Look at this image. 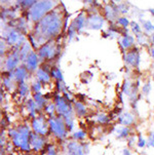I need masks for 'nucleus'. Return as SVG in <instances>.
I'll return each instance as SVG.
<instances>
[{"label": "nucleus", "instance_id": "nucleus-1", "mask_svg": "<svg viewBox=\"0 0 154 155\" xmlns=\"http://www.w3.org/2000/svg\"><path fill=\"white\" fill-rule=\"evenodd\" d=\"M63 22L62 18L56 10H51L44 18H42L36 25V30L38 40H48L54 37L61 31Z\"/></svg>", "mask_w": 154, "mask_h": 155}, {"label": "nucleus", "instance_id": "nucleus-2", "mask_svg": "<svg viewBox=\"0 0 154 155\" xmlns=\"http://www.w3.org/2000/svg\"><path fill=\"white\" fill-rule=\"evenodd\" d=\"M30 134V128L27 125H20L17 128L9 130V136L11 137L15 146L25 152L31 150Z\"/></svg>", "mask_w": 154, "mask_h": 155}, {"label": "nucleus", "instance_id": "nucleus-3", "mask_svg": "<svg viewBox=\"0 0 154 155\" xmlns=\"http://www.w3.org/2000/svg\"><path fill=\"white\" fill-rule=\"evenodd\" d=\"M54 6L53 1H39L36 2L28 12V17L34 21V22H39L42 18L45 17L48 12H51V8Z\"/></svg>", "mask_w": 154, "mask_h": 155}, {"label": "nucleus", "instance_id": "nucleus-4", "mask_svg": "<svg viewBox=\"0 0 154 155\" xmlns=\"http://www.w3.org/2000/svg\"><path fill=\"white\" fill-rule=\"evenodd\" d=\"M48 124L51 130L54 135L58 137L59 139H65L67 137V127L64 119L62 117H54L51 116L48 119Z\"/></svg>", "mask_w": 154, "mask_h": 155}, {"label": "nucleus", "instance_id": "nucleus-5", "mask_svg": "<svg viewBox=\"0 0 154 155\" xmlns=\"http://www.w3.org/2000/svg\"><path fill=\"white\" fill-rule=\"evenodd\" d=\"M56 109L58 113L61 116H63V119L66 118H71L73 117V111L72 107L69 101H67L65 98L60 96L56 97Z\"/></svg>", "mask_w": 154, "mask_h": 155}, {"label": "nucleus", "instance_id": "nucleus-6", "mask_svg": "<svg viewBox=\"0 0 154 155\" xmlns=\"http://www.w3.org/2000/svg\"><path fill=\"white\" fill-rule=\"evenodd\" d=\"M3 35H4V40L8 44H10V45H14V44H17L18 46L24 45L25 43L24 36L22 35V33H20L19 31L15 30V29L7 28L4 31Z\"/></svg>", "mask_w": 154, "mask_h": 155}, {"label": "nucleus", "instance_id": "nucleus-7", "mask_svg": "<svg viewBox=\"0 0 154 155\" xmlns=\"http://www.w3.org/2000/svg\"><path fill=\"white\" fill-rule=\"evenodd\" d=\"M48 127L49 124H48V122H46V120L44 119L43 116H38L33 119L32 128L34 133L38 134L40 136H45L48 134Z\"/></svg>", "mask_w": 154, "mask_h": 155}, {"label": "nucleus", "instance_id": "nucleus-8", "mask_svg": "<svg viewBox=\"0 0 154 155\" xmlns=\"http://www.w3.org/2000/svg\"><path fill=\"white\" fill-rule=\"evenodd\" d=\"M87 145H82L77 142H69L67 144V154L66 155H87Z\"/></svg>", "mask_w": 154, "mask_h": 155}, {"label": "nucleus", "instance_id": "nucleus-9", "mask_svg": "<svg viewBox=\"0 0 154 155\" xmlns=\"http://www.w3.org/2000/svg\"><path fill=\"white\" fill-rule=\"evenodd\" d=\"M104 25V18L100 15H92L87 20V27L93 30H100Z\"/></svg>", "mask_w": 154, "mask_h": 155}, {"label": "nucleus", "instance_id": "nucleus-10", "mask_svg": "<svg viewBox=\"0 0 154 155\" xmlns=\"http://www.w3.org/2000/svg\"><path fill=\"white\" fill-rule=\"evenodd\" d=\"M44 143H45V140L42 138V136L38 135L36 133L30 134V145L34 151H40L43 148Z\"/></svg>", "mask_w": 154, "mask_h": 155}, {"label": "nucleus", "instance_id": "nucleus-11", "mask_svg": "<svg viewBox=\"0 0 154 155\" xmlns=\"http://www.w3.org/2000/svg\"><path fill=\"white\" fill-rule=\"evenodd\" d=\"M124 60L125 62L129 65L133 67H139L140 64V54L138 51V48H135L133 51H130L127 52L124 56Z\"/></svg>", "mask_w": 154, "mask_h": 155}, {"label": "nucleus", "instance_id": "nucleus-12", "mask_svg": "<svg viewBox=\"0 0 154 155\" xmlns=\"http://www.w3.org/2000/svg\"><path fill=\"white\" fill-rule=\"evenodd\" d=\"M20 52L19 51H15L12 54H10L8 58L6 60V63H5V66H6V69L9 70L10 72L17 69V66L20 63Z\"/></svg>", "mask_w": 154, "mask_h": 155}, {"label": "nucleus", "instance_id": "nucleus-13", "mask_svg": "<svg viewBox=\"0 0 154 155\" xmlns=\"http://www.w3.org/2000/svg\"><path fill=\"white\" fill-rule=\"evenodd\" d=\"M38 54H39V57L43 60L51 59V58H54V47L49 43L43 44V45L39 48Z\"/></svg>", "mask_w": 154, "mask_h": 155}, {"label": "nucleus", "instance_id": "nucleus-14", "mask_svg": "<svg viewBox=\"0 0 154 155\" xmlns=\"http://www.w3.org/2000/svg\"><path fill=\"white\" fill-rule=\"evenodd\" d=\"M38 63H39L38 56L34 51H31L30 54L28 56V58L26 59V65H27V70L30 71V72H32V71H35L36 69H37Z\"/></svg>", "mask_w": 154, "mask_h": 155}, {"label": "nucleus", "instance_id": "nucleus-15", "mask_svg": "<svg viewBox=\"0 0 154 155\" xmlns=\"http://www.w3.org/2000/svg\"><path fill=\"white\" fill-rule=\"evenodd\" d=\"M71 25L73 26V28L76 30V32H80V31L87 26V19H85V17H84V14L78 15L74 19V21L72 22Z\"/></svg>", "mask_w": 154, "mask_h": 155}, {"label": "nucleus", "instance_id": "nucleus-16", "mask_svg": "<svg viewBox=\"0 0 154 155\" xmlns=\"http://www.w3.org/2000/svg\"><path fill=\"white\" fill-rule=\"evenodd\" d=\"M28 76V70L27 68H25L24 66L18 67L14 72V77L15 78V80L19 81L20 83H23L25 81V79Z\"/></svg>", "mask_w": 154, "mask_h": 155}, {"label": "nucleus", "instance_id": "nucleus-17", "mask_svg": "<svg viewBox=\"0 0 154 155\" xmlns=\"http://www.w3.org/2000/svg\"><path fill=\"white\" fill-rule=\"evenodd\" d=\"M118 121H119V123H120V124L129 127V125H130V124H133V123H134L135 117H134V115H133L132 113L124 112V113H122L121 115H119Z\"/></svg>", "mask_w": 154, "mask_h": 155}, {"label": "nucleus", "instance_id": "nucleus-18", "mask_svg": "<svg viewBox=\"0 0 154 155\" xmlns=\"http://www.w3.org/2000/svg\"><path fill=\"white\" fill-rule=\"evenodd\" d=\"M134 44H135V38L132 35L124 34V36L120 40V45L122 46V48H130Z\"/></svg>", "mask_w": 154, "mask_h": 155}, {"label": "nucleus", "instance_id": "nucleus-19", "mask_svg": "<svg viewBox=\"0 0 154 155\" xmlns=\"http://www.w3.org/2000/svg\"><path fill=\"white\" fill-rule=\"evenodd\" d=\"M117 14H118V9L115 7H112L111 5H107L105 7V15L108 20L114 21L117 18Z\"/></svg>", "mask_w": 154, "mask_h": 155}, {"label": "nucleus", "instance_id": "nucleus-20", "mask_svg": "<svg viewBox=\"0 0 154 155\" xmlns=\"http://www.w3.org/2000/svg\"><path fill=\"white\" fill-rule=\"evenodd\" d=\"M34 101H35L36 103V106H37V108L39 109H42V108H45L46 106V101L45 99H44L43 94L41 93H36L34 94Z\"/></svg>", "mask_w": 154, "mask_h": 155}, {"label": "nucleus", "instance_id": "nucleus-21", "mask_svg": "<svg viewBox=\"0 0 154 155\" xmlns=\"http://www.w3.org/2000/svg\"><path fill=\"white\" fill-rule=\"evenodd\" d=\"M130 130L129 127H118L116 130V138L117 139H123V138H127V136L129 135Z\"/></svg>", "mask_w": 154, "mask_h": 155}, {"label": "nucleus", "instance_id": "nucleus-22", "mask_svg": "<svg viewBox=\"0 0 154 155\" xmlns=\"http://www.w3.org/2000/svg\"><path fill=\"white\" fill-rule=\"evenodd\" d=\"M37 79L41 82H49L51 76H49L48 72H45V70L40 68L37 70Z\"/></svg>", "mask_w": 154, "mask_h": 155}, {"label": "nucleus", "instance_id": "nucleus-23", "mask_svg": "<svg viewBox=\"0 0 154 155\" xmlns=\"http://www.w3.org/2000/svg\"><path fill=\"white\" fill-rule=\"evenodd\" d=\"M30 49H31V45L28 42H25L24 45H23L22 47H21L20 49V57L21 59L24 61V60H26L28 58V56L30 54Z\"/></svg>", "mask_w": 154, "mask_h": 155}, {"label": "nucleus", "instance_id": "nucleus-24", "mask_svg": "<svg viewBox=\"0 0 154 155\" xmlns=\"http://www.w3.org/2000/svg\"><path fill=\"white\" fill-rule=\"evenodd\" d=\"M74 109L76 111L78 116H84L87 114V108L80 102H74Z\"/></svg>", "mask_w": 154, "mask_h": 155}, {"label": "nucleus", "instance_id": "nucleus-25", "mask_svg": "<svg viewBox=\"0 0 154 155\" xmlns=\"http://www.w3.org/2000/svg\"><path fill=\"white\" fill-rule=\"evenodd\" d=\"M27 107H28V111H29L30 116L33 118H36L35 113H36V110H37V106H36L35 101H34V100H28Z\"/></svg>", "mask_w": 154, "mask_h": 155}, {"label": "nucleus", "instance_id": "nucleus-26", "mask_svg": "<svg viewBox=\"0 0 154 155\" xmlns=\"http://www.w3.org/2000/svg\"><path fill=\"white\" fill-rule=\"evenodd\" d=\"M51 74V76H53L54 78H57V79H58V81H64V77H63L62 71L60 70V68H58V67H53Z\"/></svg>", "mask_w": 154, "mask_h": 155}, {"label": "nucleus", "instance_id": "nucleus-27", "mask_svg": "<svg viewBox=\"0 0 154 155\" xmlns=\"http://www.w3.org/2000/svg\"><path fill=\"white\" fill-rule=\"evenodd\" d=\"M133 89H134V86L130 84L129 81L125 80L123 87H122V93H123L124 94H126V96L130 97V94H132V93H133Z\"/></svg>", "mask_w": 154, "mask_h": 155}, {"label": "nucleus", "instance_id": "nucleus-28", "mask_svg": "<svg viewBox=\"0 0 154 155\" xmlns=\"http://www.w3.org/2000/svg\"><path fill=\"white\" fill-rule=\"evenodd\" d=\"M29 93V87H28V85L26 84L25 82L23 83H20V86H19V94L20 96L22 97V98H24L26 97Z\"/></svg>", "mask_w": 154, "mask_h": 155}, {"label": "nucleus", "instance_id": "nucleus-29", "mask_svg": "<svg viewBox=\"0 0 154 155\" xmlns=\"http://www.w3.org/2000/svg\"><path fill=\"white\" fill-rule=\"evenodd\" d=\"M142 26L146 32H153L154 33V25L150 21H143Z\"/></svg>", "mask_w": 154, "mask_h": 155}, {"label": "nucleus", "instance_id": "nucleus-30", "mask_svg": "<svg viewBox=\"0 0 154 155\" xmlns=\"http://www.w3.org/2000/svg\"><path fill=\"white\" fill-rule=\"evenodd\" d=\"M130 26H132V30H133V32H134V34L136 36L142 34V28L140 27V25L138 23L132 22V23H130Z\"/></svg>", "mask_w": 154, "mask_h": 155}, {"label": "nucleus", "instance_id": "nucleus-31", "mask_svg": "<svg viewBox=\"0 0 154 155\" xmlns=\"http://www.w3.org/2000/svg\"><path fill=\"white\" fill-rule=\"evenodd\" d=\"M85 137H87V133L82 130H79L73 134V138H74L75 140H83Z\"/></svg>", "mask_w": 154, "mask_h": 155}, {"label": "nucleus", "instance_id": "nucleus-32", "mask_svg": "<svg viewBox=\"0 0 154 155\" xmlns=\"http://www.w3.org/2000/svg\"><path fill=\"white\" fill-rule=\"evenodd\" d=\"M97 120H98L100 123H108L109 120H110V118L108 117V115H106L105 113H101V114L98 115V117H97Z\"/></svg>", "mask_w": 154, "mask_h": 155}, {"label": "nucleus", "instance_id": "nucleus-33", "mask_svg": "<svg viewBox=\"0 0 154 155\" xmlns=\"http://www.w3.org/2000/svg\"><path fill=\"white\" fill-rule=\"evenodd\" d=\"M32 89L34 93H40V89H41V81H39L38 79H36L34 82L32 83Z\"/></svg>", "mask_w": 154, "mask_h": 155}, {"label": "nucleus", "instance_id": "nucleus-34", "mask_svg": "<svg viewBox=\"0 0 154 155\" xmlns=\"http://www.w3.org/2000/svg\"><path fill=\"white\" fill-rule=\"evenodd\" d=\"M18 2H19V4L21 5V6L29 7V8H31V7H32L37 1H33V0H29V1H28V0H27V1H18Z\"/></svg>", "mask_w": 154, "mask_h": 155}, {"label": "nucleus", "instance_id": "nucleus-35", "mask_svg": "<svg viewBox=\"0 0 154 155\" xmlns=\"http://www.w3.org/2000/svg\"><path fill=\"white\" fill-rule=\"evenodd\" d=\"M117 23H118L120 26H122L123 28H125V27H127V26H129V21L127 20V18L121 17V18H118V20H117Z\"/></svg>", "mask_w": 154, "mask_h": 155}, {"label": "nucleus", "instance_id": "nucleus-36", "mask_svg": "<svg viewBox=\"0 0 154 155\" xmlns=\"http://www.w3.org/2000/svg\"><path fill=\"white\" fill-rule=\"evenodd\" d=\"M44 109H45V112L48 113V114L53 115L54 112V110H56V105H54L53 103L48 104V105H46L45 108H44Z\"/></svg>", "mask_w": 154, "mask_h": 155}, {"label": "nucleus", "instance_id": "nucleus-37", "mask_svg": "<svg viewBox=\"0 0 154 155\" xmlns=\"http://www.w3.org/2000/svg\"><path fill=\"white\" fill-rule=\"evenodd\" d=\"M75 33H76V30L73 28L72 25L69 26V29H68V35H69V41H71L73 38L75 37Z\"/></svg>", "mask_w": 154, "mask_h": 155}, {"label": "nucleus", "instance_id": "nucleus-38", "mask_svg": "<svg viewBox=\"0 0 154 155\" xmlns=\"http://www.w3.org/2000/svg\"><path fill=\"white\" fill-rule=\"evenodd\" d=\"M151 91V83L148 81L147 83H145L144 86H143V94L144 96H148Z\"/></svg>", "mask_w": 154, "mask_h": 155}, {"label": "nucleus", "instance_id": "nucleus-39", "mask_svg": "<svg viewBox=\"0 0 154 155\" xmlns=\"http://www.w3.org/2000/svg\"><path fill=\"white\" fill-rule=\"evenodd\" d=\"M146 145H147V141H146L145 139L140 135L139 138H138V147H140V148H144Z\"/></svg>", "mask_w": 154, "mask_h": 155}, {"label": "nucleus", "instance_id": "nucleus-40", "mask_svg": "<svg viewBox=\"0 0 154 155\" xmlns=\"http://www.w3.org/2000/svg\"><path fill=\"white\" fill-rule=\"evenodd\" d=\"M124 6H126V4H125V3L119 4L118 7H117L118 12H121V14H126V12H129V7H124Z\"/></svg>", "mask_w": 154, "mask_h": 155}, {"label": "nucleus", "instance_id": "nucleus-41", "mask_svg": "<svg viewBox=\"0 0 154 155\" xmlns=\"http://www.w3.org/2000/svg\"><path fill=\"white\" fill-rule=\"evenodd\" d=\"M148 147H154V132L151 134V136L149 137V140H148V143H147Z\"/></svg>", "mask_w": 154, "mask_h": 155}, {"label": "nucleus", "instance_id": "nucleus-42", "mask_svg": "<svg viewBox=\"0 0 154 155\" xmlns=\"http://www.w3.org/2000/svg\"><path fill=\"white\" fill-rule=\"evenodd\" d=\"M48 155H57V152H56V150H54V146L49 145L48 147Z\"/></svg>", "mask_w": 154, "mask_h": 155}, {"label": "nucleus", "instance_id": "nucleus-43", "mask_svg": "<svg viewBox=\"0 0 154 155\" xmlns=\"http://www.w3.org/2000/svg\"><path fill=\"white\" fill-rule=\"evenodd\" d=\"M122 155H130V151H129V149L124 148L123 150H122Z\"/></svg>", "mask_w": 154, "mask_h": 155}, {"label": "nucleus", "instance_id": "nucleus-44", "mask_svg": "<svg viewBox=\"0 0 154 155\" xmlns=\"http://www.w3.org/2000/svg\"><path fill=\"white\" fill-rule=\"evenodd\" d=\"M5 42L3 40L1 41V56L3 54V52H4V51H5V44H4Z\"/></svg>", "mask_w": 154, "mask_h": 155}, {"label": "nucleus", "instance_id": "nucleus-45", "mask_svg": "<svg viewBox=\"0 0 154 155\" xmlns=\"http://www.w3.org/2000/svg\"><path fill=\"white\" fill-rule=\"evenodd\" d=\"M150 54H151V56H152V58L154 59V48H151L150 49Z\"/></svg>", "mask_w": 154, "mask_h": 155}, {"label": "nucleus", "instance_id": "nucleus-46", "mask_svg": "<svg viewBox=\"0 0 154 155\" xmlns=\"http://www.w3.org/2000/svg\"><path fill=\"white\" fill-rule=\"evenodd\" d=\"M149 10H150L151 14H152V15H154V8H151V9H149Z\"/></svg>", "mask_w": 154, "mask_h": 155}, {"label": "nucleus", "instance_id": "nucleus-47", "mask_svg": "<svg viewBox=\"0 0 154 155\" xmlns=\"http://www.w3.org/2000/svg\"><path fill=\"white\" fill-rule=\"evenodd\" d=\"M134 139H135V138H132V139L129 140V141H130V142H129V145H132V144H133V141H134Z\"/></svg>", "mask_w": 154, "mask_h": 155}, {"label": "nucleus", "instance_id": "nucleus-48", "mask_svg": "<svg viewBox=\"0 0 154 155\" xmlns=\"http://www.w3.org/2000/svg\"><path fill=\"white\" fill-rule=\"evenodd\" d=\"M152 41H153V43H154V33L152 34Z\"/></svg>", "mask_w": 154, "mask_h": 155}, {"label": "nucleus", "instance_id": "nucleus-49", "mask_svg": "<svg viewBox=\"0 0 154 155\" xmlns=\"http://www.w3.org/2000/svg\"><path fill=\"white\" fill-rule=\"evenodd\" d=\"M26 155H31V154H26Z\"/></svg>", "mask_w": 154, "mask_h": 155}, {"label": "nucleus", "instance_id": "nucleus-50", "mask_svg": "<svg viewBox=\"0 0 154 155\" xmlns=\"http://www.w3.org/2000/svg\"><path fill=\"white\" fill-rule=\"evenodd\" d=\"M153 80H154V77H153Z\"/></svg>", "mask_w": 154, "mask_h": 155}]
</instances>
